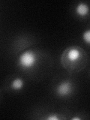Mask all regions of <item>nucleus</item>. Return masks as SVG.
<instances>
[{"label":"nucleus","mask_w":90,"mask_h":120,"mask_svg":"<svg viewBox=\"0 0 90 120\" xmlns=\"http://www.w3.org/2000/svg\"><path fill=\"white\" fill-rule=\"evenodd\" d=\"M23 86H24V82L20 77L15 78L11 83V87L14 90H17V91L23 88Z\"/></svg>","instance_id":"5"},{"label":"nucleus","mask_w":90,"mask_h":120,"mask_svg":"<svg viewBox=\"0 0 90 120\" xmlns=\"http://www.w3.org/2000/svg\"><path fill=\"white\" fill-rule=\"evenodd\" d=\"M67 62L69 64L75 63L81 58V51L79 47H70L65 50Z\"/></svg>","instance_id":"3"},{"label":"nucleus","mask_w":90,"mask_h":120,"mask_svg":"<svg viewBox=\"0 0 90 120\" xmlns=\"http://www.w3.org/2000/svg\"><path fill=\"white\" fill-rule=\"evenodd\" d=\"M73 91V85L68 80H62L56 88V93L60 97H66L71 94Z\"/></svg>","instance_id":"2"},{"label":"nucleus","mask_w":90,"mask_h":120,"mask_svg":"<svg viewBox=\"0 0 90 120\" xmlns=\"http://www.w3.org/2000/svg\"><path fill=\"white\" fill-rule=\"evenodd\" d=\"M75 11H76L77 14L79 17H86V15H88L89 8L86 3L80 2L76 6V8H75Z\"/></svg>","instance_id":"4"},{"label":"nucleus","mask_w":90,"mask_h":120,"mask_svg":"<svg viewBox=\"0 0 90 120\" xmlns=\"http://www.w3.org/2000/svg\"><path fill=\"white\" fill-rule=\"evenodd\" d=\"M82 40H83L86 44H90V30L87 29L82 33Z\"/></svg>","instance_id":"6"},{"label":"nucleus","mask_w":90,"mask_h":120,"mask_svg":"<svg viewBox=\"0 0 90 120\" xmlns=\"http://www.w3.org/2000/svg\"><path fill=\"white\" fill-rule=\"evenodd\" d=\"M71 120H80V118H79V117H73V118H71Z\"/></svg>","instance_id":"8"},{"label":"nucleus","mask_w":90,"mask_h":120,"mask_svg":"<svg viewBox=\"0 0 90 120\" xmlns=\"http://www.w3.org/2000/svg\"><path fill=\"white\" fill-rule=\"evenodd\" d=\"M38 61L37 55L32 50L22 52L18 58V64L22 69L29 70L35 67Z\"/></svg>","instance_id":"1"},{"label":"nucleus","mask_w":90,"mask_h":120,"mask_svg":"<svg viewBox=\"0 0 90 120\" xmlns=\"http://www.w3.org/2000/svg\"><path fill=\"white\" fill-rule=\"evenodd\" d=\"M47 120H59V117L56 114H51L50 116H48L46 118Z\"/></svg>","instance_id":"7"}]
</instances>
